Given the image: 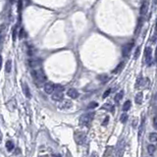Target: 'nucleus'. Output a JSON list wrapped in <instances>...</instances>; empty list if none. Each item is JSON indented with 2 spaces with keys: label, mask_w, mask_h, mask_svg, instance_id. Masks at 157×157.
Instances as JSON below:
<instances>
[{
  "label": "nucleus",
  "mask_w": 157,
  "mask_h": 157,
  "mask_svg": "<svg viewBox=\"0 0 157 157\" xmlns=\"http://www.w3.org/2000/svg\"><path fill=\"white\" fill-rule=\"evenodd\" d=\"M123 96H124V90H121L120 92H118L116 95H115V97H114V100L116 102H119L123 98Z\"/></svg>",
  "instance_id": "18"
},
{
  "label": "nucleus",
  "mask_w": 157,
  "mask_h": 157,
  "mask_svg": "<svg viewBox=\"0 0 157 157\" xmlns=\"http://www.w3.org/2000/svg\"><path fill=\"white\" fill-rule=\"evenodd\" d=\"M32 75L34 76V78L37 80V82H39V83H43V82L46 81V76H45L44 72L41 69H37V70L35 69L32 72Z\"/></svg>",
  "instance_id": "2"
},
{
  "label": "nucleus",
  "mask_w": 157,
  "mask_h": 157,
  "mask_svg": "<svg viewBox=\"0 0 157 157\" xmlns=\"http://www.w3.org/2000/svg\"><path fill=\"white\" fill-rule=\"evenodd\" d=\"M137 123H138V120H135L134 122H133V126L136 127V126H137Z\"/></svg>",
  "instance_id": "33"
},
{
  "label": "nucleus",
  "mask_w": 157,
  "mask_h": 157,
  "mask_svg": "<svg viewBox=\"0 0 157 157\" xmlns=\"http://www.w3.org/2000/svg\"><path fill=\"white\" fill-rule=\"evenodd\" d=\"M132 48H133V43H129V44L124 45V47H123V56L126 57V56L129 55V53L131 52Z\"/></svg>",
  "instance_id": "9"
},
{
  "label": "nucleus",
  "mask_w": 157,
  "mask_h": 157,
  "mask_svg": "<svg viewBox=\"0 0 157 157\" xmlns=\"http://www.w3.org/2000/svg\"><path fill=\"white\" fill-rule=\"evenodd\" d=\"M68 95L71 97V98H77L78 96H79V92H78V90L77 89H75V88H70L69 90H68Z\"/></svg>",
  "instance_id": "12"
},
{
  "label": "nucleus",
  "mask_w": 157,
  "mask_h": 157,
  "mask_svg": "<svg viewBox=\"0 0 157 157\" xmlns=\"http://www.w3.org/2000/svg\"><path fill=\"white\" fill-rule=\"evenodd\" d=\"M12 37H13V40L15 41L17 38V26H15L13 28V32H12Z\"/></svg>",
  "instance_id": "26"
},
{
  "label": "nucleus",
  "mask_w": 157,
  "mask_h": 157,
  "mask_svg": "<svg viewBox=\"0 0 157 157\" xmlns=\"http://www.w3.org/2000/svg\"><path fill=\"white\" fill-rule=\"evenodd\" d=\"M52 94V99L54 101H62L63 100V91H57L54 90Z\"/></svg>",
  "instance_id": "7"
},
{
  "label": "nucleus",
  "mask_w": 157,
  "mask_h": 157,
  "mask_svg": "<svg viewBox=\"0 0 157 157\" xmlns=\"http://www.w3.org/2000/svg\"><path fill=\"white\" fill-rule=\"evenodd\" d=\"M1 140H2V133H1V131H0V142H1Z\"/></svg>",
  "instance_id": "34"
},
{
  "label": "nucleus",
  "mask_w": 157,
  "mask_h": 157,
  "mask_svg": "<svg viewBox=\"0 0 157 157\" xmlns=\"http://www.w3.org/2000/svg\"><path fill=\"white\" fill-rule=\"evenodd\" d=\"M143 129H144V117H142V120H141L140 126H139V139H140V137H141V135H142Z\"/></svg>",
  "instance_id": "14"
},
{
  "label": "nucleus",
  "mask_w": 157,
  "mask_h": 157,
  "mask_svg": "<svg viewBox=\"0 0 157 157\" xmlns=\"http://www.w3.org/2000/svg\"><path fill=\"white\" fill-rule=\"evenodd\" d=\"M22 86H23V90H24L25 95H26L28 98H30V91H29V88H28V83H22Z\"/></svg>",
  "instance_id": "11"
},
{
  "label": "nucleus",
  "mask_w": 157,
  "mask_h": 157,
  "mask_svg": "<svg viewBox=\"0 0 157 157\" xmlns=\"http://www.w3.org/2000/svg\"><path fill=\"white\" fill-rule=\"evenodd\" d=\"M108 122H109V117H108V116H106V117H105V120H104V122L102 123V126H106V125L108 124Z\"/></svg>",
  "instance_id": "31"
},
{
  "label": "nucleus",
  "mask_w": 157,
  "mask_h": 157,
  "mask_svg": "<svg viewBox=\"0 0 157 157\" xmlns=\"http://www.w3.org/2000/svg\"><path fill=\"white\" fill-rule=\"evenodd\" d=\"M142 100H143V93L142 92H138L136 97H135V101L137 104H141L142 103Z\"/></svg>",
  "instance_id": "13"
},
{
  "label": "nucleus",
  "mask_w": 157,
  "mask_h": 157,
  "mask_svg": "<svg viewBox=\"0 0 157 157\" xmlns=\"http://www.w3.org/2000/svg\"><path fill=\"white\" fill-rule=\"evenodd\" d=\"M153 127L156 129L157 128V124H156V117H154L153 118Z\"/></svg>",
  "instance_id": "32"
},
{
  "label": "nucleus",
  "mask_w": 157,
  "mask_h": 157,
  "mask_svg": "<svg viewBox=\"0 0 157 157\" xmlns=\"http://www.w3.org/2000/svg\"><path fill=\"white\" fill-rule=\"evenodd\" d=\"M141 84H143V78L140 76L139 79H138V81H137V85H136V87H137V88H139Z\"/></svg>",
  "instance_id": "24"
},
{
  "label": "nucleus",
  "mask_w": 157,
  "mask_h": 157,
  "mask_svg": "<svg viewBox=\"0 0 157 157\" xmlns=\"http://www.w3.org/2000/svg\"><path fill=\"white\" fill-rule=\"evenodd\" d=\"M149 139H150L151 142H156V140H157L156 133H151V134L149 135Z\"/></svg>",
  "instance_id": "21"
},
{
  "label": "nucleus",
  "mask_w": 157,
  "mask_h": 157,
  "mask_svg": "<svg viewBox=\"0 0 157 157\" xmlns=\"http://www.w3.org/2000/svg\"><path fill=\"white\" fill-rule=\"evenodd\" d=\"M26 37V32H25V28H21L20 29V35H19V37L20 38H24Z\"/></svg>",
  "instance_id": "28"
},
{
  "label": "nucleus",
  "mask_w": 157,
  "mask_h": 157,
  "mask_svg": "<svg viewBox=\"0 0 157 157\" xmlns=\"http://www.w3.org/2000/svg\"><path fill=\"white\" fill-rule=\"evenodd\" d=\"M97 106H98V103H97V102L92 101V102H90V103L88 104L87 108H88V109H94V108H96Z\"/></svg>",
  "instance_id": "25"
},
{
  "label": "nucleus",
  "mask_w": 157,
  "mask_h": 157,
  "mask_svg": "<svg viewBox=\"0 0 157 157\" xmlns=\"http://www.w3.org/2000/svg\"><path fill=\"white\" fill-rule=\"evenodd\" d=\"M85 133L83 132H76L75 133V140L78 144H83V142L85 141Z\"/></svg>",
  "instance_id": "5"
},
{
  "label": "nucleus",
  "mask_w": 157,
  "mask_h": 157,
  "mask_svg": "<svg viewBox=\"0 0 157 157\" xmlns=\"http://www.w3.org/2000/svg\"><path fill=\"white\" fill-rule=\"evenodd\" d=\"M139 54H140V47H137L136 52H135V55H134V59H138Z\"/></svg>",
  "instance_id": "27"
},
{
  "label": "nucleus",
  "mask_w": 157,
  "mask_h": 157,
  "mask_svg": "<svg viewBox=\"0 0 157 157\" xmlns=\"http://www.w3.org/2000/svg\"><path fill=\"white\" fill-rule=\"evenodd\" d=\"M98 79L102 81V82H106L107 80H108V77H107V75H101V76H99L98 77Z\"/></svg>",
  "instance_id": "29"
},
{
  "label": "nucleus",
  "mask_w": 157,
  "mask_h": 157,
  "mask_svg": "<svg viewBox=\"0 0 157 157\" xmlns=\"http://www.w3.org/2000/svg\"><path fill=\"white\" fill-rule=\"evenodd\" d=\"M124 150H125V139H122L121 141L118 142V144H117V149H116V151H115V155H116V157L123 156Z\"/></svg>",
  "instance_id": "3"
},
{
  "label": "nucleus",
  "mask_w": 157,
  "mask_h": 157,
  "mask_svg": "<svg viewBox=\"0 0 157 157\" xmlns=\"http://www.w3.org/2000/svg\"><path fill=\"white\" fill-rule=\"evenodd\" d=\"M151 61H152V49L151 47H146L144 49V63L151 65Z\"/></svg>",
  "instance_id": "4"
},
{
  "label": "nucleus",
  "mask_w": 157,
  "mask_h": 157,
  "mask_svg": "<svg viewBox=\"0 0 157 157\" xmlns=\"http://www.w3.org/2000/svg\"><path fill=\"white\" fill-rule=\"evenodd\" d=\"M54 83H51V82H47L44 84V91L47 93V94H51V93L54 91Z\"/></svg>",
  "instance_id": "6"
},
{
  "label": "nucleus",
  "mask_w": 157,
  "mask_h": 157,
  "mask_svg": "<svg viewBox=\"0 0 157 157\" xmlns=\"http://www.w3.org/2000/svg\"><path fill=\"white\" fill-rule=\"evenodd\" d=\"M124 66H125V63H124V62H121L120 64L116 67V69L114 70V73H118V72H121V71H122V69L124 68Z\"/></svg>",
  "instance_id": "22"
},
{
  "label": "nucleus",
  "mask_w": 157,
  "mask_h": 157,
  "mask_svg": "<svg viewBox=\"0 0 157 157\" xmlns=\"http://www.w3.org/2000/svg\"><path fill=\"white\" fill-rule=\"evenodd\" d=\"M94 115H95L94 112H88V113L83 114L80 117V125H82V126H87L92 121Z\"/></svg>",
  "instance_id": "1"
},
{
  "label": "nucleus",
  "mask_w": 157,
  "mask_h": 157,
  "mask_svg": "<svg viewBox=\"0 0 157 157\" xmlns=\"http://www.w3.org/2000/svg\"><path fill=\"white\" fill-rule=\"evenodd\" d=\"M1 64H2V57L0 56V66H1Z\"/></svg>",
  "instance_id": "35"
},
{
  "label": "nucleus",
  "mask_w": 157,
  "mask_h": 157,
  "mask_svg": "<svg viewBox=\"0 0 157 157\" xmlns=\"http://www.w3.org/2000/svg\"><path fill=\"white\" fill-rule=\"evenodd\" d=\"M147 150H148V153H149L150 155H153V154L155 153L156 147H155L154 144H149V145L147 146Z\"/></svg>",
  "instance_id": "17"
},
{
  "label": "nucleus",
  "mask_w": 157,
  "mask_h": 157,
  "mask_svg": "<svg viewBox=\"0 0 157 157\" xmlns=\"http://www.w3.org/2000/svg\"><path fill=\"white\" fill-rule=\"evenodd\" d=\"M128 114L127 113H124V114H122L121 115V118H120V121L122 122V123H126L127 122V120H128Z\"/></svg>",
  "instance_id": "23"
},
{
  "label": "nucleus",
  "mask_w": 157,
  "mask_h": 157,
  "mask_svg": "<svg viewBox=\"0 0 157 157\" xmlns=\"http://www.w3.org/2000/svg\"><path fill=\"white\" fill-rule=\"evenodd\" d=\"M72 106H73V103L71 101H69V100H64V101H62L59 104V108L60 109H69Z\"/></svg>",
  "instance_id": "8"
},
{
  "label": "nucleus",
  "mask_w": 157,
  "mask_h": 157,
  "mask_svg": "<svg viewBox=\"0 0 157 157\" xmlns=\"http://www.w3.org/2000/svg\"><path fill=\"white\" fill-rule=\"evenodd\" d=\"M11 70H12V61L8 60L6 62V65H5V71H6V73H10Z\"/></svg>",
  "instance_id": "19"
},
{
  "label": "nucleus",
  "mask_w": 157,
  "mask_h": 157,
  "mask_svg": "<svg viewBox=\"0 0 157 157\" xmlns=\"http://www.w3.org/2000/svg\"><path fill=\"white\" fill-rule=\"evenodd\" d=\"M111 91H112V89H111V88L107 89V90L104 92V94H103V96H102V97H103V98H106V97H107V96H108V95L111 93Z\"/></svg>",
  "instance_id": "30"
},
{
  "label": "nucleus",
  "mask_w": 157,
  "mask_h": 157,
  "mask_svg": "<svg viewBox=\"0 0 157 157\" xmlns=\"http://www.w3.org/2000/svg\"><path fill=\"white\" fill-rule=\"evenodd\" d=\"M131 106H132V102H131V100H127V101L124 103V105H123V111H124V112L129 111L130 108H131Z\"/></svg>",
  "instance_id": "15"
},
{
  "label": "nucleus",
  "mask_w": 157,
  "mask_h": 157,
  "mask_svg": "<svg viewBox=\"0 0 157 157\" xmlns=\"http://www.w3.org/2000/svg\"><path fill=\"white\" fill-rule=\"evenodd\" d=\"M102 109H104V110H108V111H113L114 110V106L111 104V103H105L103 106H102Z\"/></svg>",
  "instance_id": "16"
},
{
  "label": "nucleus",
  "mask_w": 157,
  "mask_h": 157,
  "mask_svg": "<svg viewBox=\"0 0 157 157\" xmlns=\"http://www.w3.org/2000/svg\"><path fill=\"white\" fill-rule=\"evenodd\" d=\"M147 9H148V3L146 0H144L142 2V4H141V7H140V15L141 16H144L146 14V12H147Z\"/></svg>",
  "instance_id": "10"
},
{
  "label": "nucleus",
  "mask_w": 157,
  "mask_h": 157,
  "mask_svg": "<svg viewBox=\"0 0 157 157\" xmlns=\"http://www.w3.org/2000/svg\"><path fill=\"white\" fill-rule=\"evenodd\" d=\"M53 157H62L61 155H59V154H57V155H54Z\"/></svg>",
  "instance_id": "36"
},
{
  "label": "nucleus",
  "mask_w": 157,
  "mask_h": 157,
  "mask_svg": "<svg viewBox=\"0 0 157 157\" xmlns=\"http://www.w3.org/2000/svg\"><path fill=\"white\" fill-rule=\"evenodd\" d=\"M6 148H7L8 151H12V150L14 149V143H13L11 140H8V141L6 142Z\"/></svg>",
  "instance_id": "20"
}]
</instances>
